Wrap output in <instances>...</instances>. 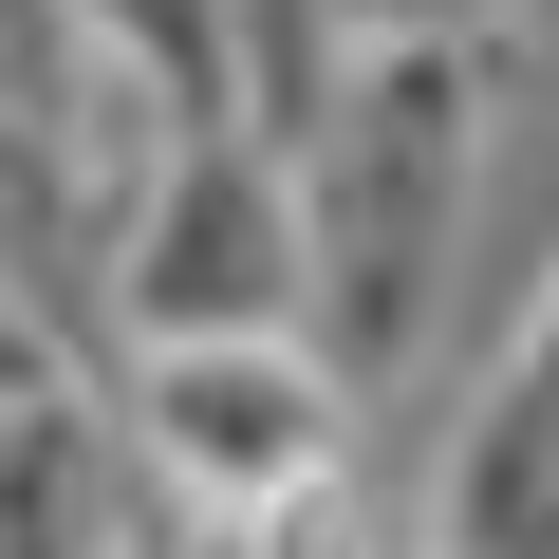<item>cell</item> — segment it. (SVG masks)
I'll return each instance as SVG.
<instances>
[{"label": "cell", "mask_w": 559, "mask_h": 559, "mask_svg": "<svg viewBox=\"0 0 559 559\" xmlns=\"http://www.w3.org/2000/svg\"><path fill=\"white\" fill-rule=\"evenodd\" d=\"M318 20H336V38H485L503 0H318Z\"/></svg>", "instance_id": "5"}, {"label": "cell", "mask_w": 559, "mask_h": 559, "mask_svg": "<svg viewBox=\"0 0 559 559\" xmlns=\"http://www.w3.org/2000/svg\"><path fill=\"white\" fill-rule=\"evenodd\" d=\"M112 318L131 336H318V224H299V131L261 112H187L131 261H112Z\"/></svg>", "instance_id": "2"}, {"label": "cell", "mask_w": 559, "mask_h": 559, "mask_svg": "<svg viewBox=\"0 0 559 559\" xmlns=\"http://www.w3.org/2000/svg\"><path fill=\"white\" fill-rule=\"evenodd\" d=\"M168 540H187V503H168L112 373L0 411V559H168Z\"/></svg>", "instance_id": "4"}, {"label": "cell", "mask_w": 559, "mask_h": 559, "mask_svg": "<svg viewBox=\"0 0 559 559\" xmlns=\"http://www.w3.org/2000/svg\"><path fill=\"white\" fill-rule=\"evenodd\" d=\"M112 392H131V429H150L187 522H261V503H299L318 466H355L392 429L318 336H131Z\"/></svg>", "instance_id": "3"}, {"label": "cell", "mask_w": 559, "mask_h": 559, "mask_svg": "<svg viewBox=\"0 0 559 559\" xmlns=\"http://www.w3.org/2000/svg\"><path fill=\"white\" fill-rule=\"evenodd\" d=\"M466 187H485V38H355L299 112V224H318V355L429 429L448 318H466Z\"/></svg>", "instance_id": "1"}]
</instances>
